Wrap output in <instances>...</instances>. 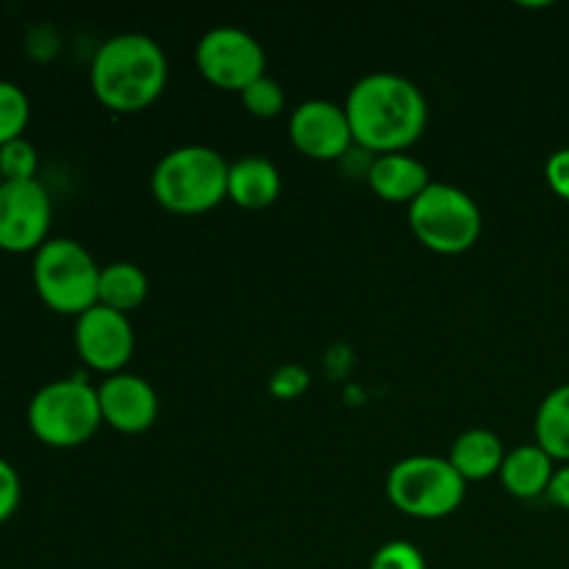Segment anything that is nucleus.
<instances>
[{
  "instance_id": "obj_1",
  "label": "nucleus",
  "mask_w": 569,
  "mask_h": 569,
  "mask_svg": "<svg viewBox=\"0 0 569 569\" xmlns=\"http://www.w3.org/2000/svg\"><path fill=\"white\" fill-rule=\"evenodd\" d=\"M353 142L372 153H400L422 137L428 100L415 81L398 72H370L359 78L345 100Z\"/></svg>"
},
{
  "instance_id": "obj_2",
  "label": "nucleus",
  "mask_w": 569,
  "mask_h": 569,
  "mask_svg": "<svg viewBox=\"0 0 569 569\" xmlns=\"http://www.w3.org/2000/svg\"><path fill=\"white\" fill-rule=\"evenodd\" d=\"M89 81L106 109L120 114L142 111L164 92L167 56L148 33H117L94 53Z\"/></svg>"
},
{
  "instance_id": "obj_3",
  "label": "nucleus",
  "mask_w": 569,
  "mask_h": 569,
  "mask_svg": "<svg viewBox=\"0 0 569 569\" xmlns=\"http://www.w3.org/2000/svg\"><path fill=\"white\" fill-rule=\"evenodd\" d=\"M226 156L209 144H181L156 161L150 172L153 198L176 214H203L228 198Z\"/></svg>"
},
{
  "instance_id": "obj_4",
  "label": "nucleus",
  "mask_w": 569,
  "mask_h": 569,
  "mask_svg": "<svg viewBox=\"0 0 569 569\" xmlns=\"http://www.w3.org/2000/svg\"><path fill=\"white\" fill-rule=\"evenodd\" d=\"M103 422L98 389L83 376L44 383L28 403V428L48 448H78Z\"/></svg>"
},
{
  "instance_id": "obj_5",
  "label": "nucleus",
  "mask_w": 569,
  "mask_h": 569,
  "mask_svg": "<svg viewBox=\"0 0 569 569\" xmlns=\"http://www.w3.org/2000/svg\"><path fill=\"white\" fill-rule=\"evenodd\" d=\"M33 289L56 315L81 317L98 303L100 267L81 242L53 237L33 253Z\"/></svg>"
},
{
  "instance_id": "obj_6",
  "label": "nucleus",
  "mask_w": 569,
  "mask_h": 569,
  "mask_svg": "<svg viewBox=\"0 0 569 569\" xmlns=\"http://www.w3.org/2000/svg\"><path fill=\"white\" fill-rule=\"evenodd\" d=\"M409 226L428 250L456 256L470 250L481 237V209L461 187L431 181L409 203Z\"/></svg>"
},
{
  "instance_id": "obj_7",
  "label": "nucleus",
  "mask_w": 569,
  "mask_h": 569,
  "mask_svg": "<svg viewBox=\"0 0 569 569\" xmlns=\"http://www.w3.org/2000/svg\"><path fill=\"white\" fill-rule=\"evenodd\" d=\"M465 492L467 481L442 456H409L392 465L387 476V495L395 509L417 520L453 515Z\"/></svg>"
},
{
  "instance_id": "obj_8",
  "label": "nucleus",
  "mask_w": 569,
  "mask_h": 569,
  "mask_svg": "<svg viewBox=\"0 0 569 569\" xmlns=\"http://www.w3.org/2000/svg\"><path fill=\"white\" fill-rule=\"evenodd\" d=\"M200 76L228 92H242L256 78L267 76V56L259 39L239 26L209 28L194 44Z\"/></svg>"
},
{
  "instance_id": "obj_9",
  "label": "nucleus",
  "mask_w": 569,
  "mask_h": 569,
  "mask_svg": "<svg viewBox=\"0 0 569 569\" xmlns=\"http://www.w3.org/2000/svg\"><path fill=\"white\" fill-rule=\"evenodd\" d=\"M53 206L42 183L0 181V250L37 253L48 242Z\"/></svg>"
},
{
  "instance_id": "obj_10",
  "label": "nucleus",
  "mask_w": 569,
  "mask_h": 569,
  "mask_svg": "<svg viewBox=\"0 0 569 569\" xmlns=\"http://www.w3.org/2000/svg\"><path fill=\"white\" fill-rule=\"evenodd\" d=\"M137 348L131 317L109 306L94 303L92 309L76 317V350L81 361L92 370L114 376L131 361Z\"/></svg>"
},
{
  "instance_id": "obj_11",
  "label": "nucleus",
  "mask_w": 569,
  "mask_h": 569,
  "mask_svg": "<svg viewBox=\"0 0 569 569\" xmlns=\"http://www.w3.org/2000/svg\"><path fill=\"white\" fill-rule=\"evenodd\" d=\"M289 139L309 159H339L353 144L348 111H345V106L326 98L303 100L289 114Z\"/></svg>"
},
{
  "instance_id": "obj_12",
  "label": "nucleus",
  "mask_w": 569,
  "mask_h": 569,
  "mask_svg": "<svg viewBox=\"0 0 569 569\" xmlns=\"http://www.w3.org/2000/svg\"><path fill=\"white\" fill-rule=\"evenodd\" d=\"M100 415L120 433H142L159 417V395L148 378L137 372H114L98 387Z\"/></svg>"
},
{
  "instance_id": "obj_13",
  "label": "nucleus",
  "mask_w": 569,
  "mask_h": 569,
  "mask_svg": "<svg viewBox=\"0 0 569 569\" xmlns=\"http://www.w3.org/2000/svg\"><path fill=\"white\" fill-rule=\"evenodd\" d=\"M372 192L389 203H411L417 194H422L431 183L428 167L420 159L409 156L406 150L400 153L378 156L367 172Z\"/></svg>"
},
{
  "instance_id": "obj_14",
  "label": "nucleus",
  "mask_w": 569,
  "mask_h": 569,
  "mask_svg": "<svg viewBox=\"0 0 569 569\" xmlns=\"http://www.w3.org/2000/svg\"><path fill=\"white\" fill-rule=\"evenodd\" d=\"M281 194V172L264 156H242L228 167V198L242 209H267Z\"/></svg>"
},
{
  "instance_id": "obj_15",
  "label": "nucleus",
  "mask_w": 569,
  "mask_h": 569,
  "mask_svg": "<svg viewBox=\"0 0 569 569\" xmlns=\"http://www.w3.org/2000/svg\"><path fill=\"white\" fill-rule=\"evenodd\" d=\"M553 472V459L537 442L517 445V448H511L506 453L503 467H500V481L509 489V495L528 500L539 498V495H548Z\"/></svg>"
},
{
  "instance_id": "obj_16",
  "label": "nucleus",
  "mask_w": 569,
  "mask_h": 569,
  "mask_svg": "<svg viewBox=\"0 0 569 569\" xmlns=\"http://www.w3.org/2000/svg\"><path fill=\"white\" fill-rule=\"evenodd\" d=\"M506 453L509 450L503 448L498 433L487 431V428H470L456 437L448 459L465 481H483L489 476H500Z\"/></svg>"
},
{
  "instance_id": "obj_17",
  "label": "nucleus",
  "mask_w": 569,
  "mask_h": 569,
  "mask_svg": "<svg viewBox=\"0 0 569 569\" xmlns=\"http://www.w3.org/2000/svg\"><path fill=\"white\" fill-rule=\"evenodd\" d=\"M148 287L150 283L142 267L133 264V261H111V264L100 267L98 303L128 315L144 303Z\"/></svg>"
},
{
  "instance_id": "obj_18",
  "label": "nucleus",
  "mask_w": 569,
  "mask_h": 569,
  "mask_svg": "<svg viewBox=\"0 0 569 569\" xmlns=\"http://www.w3.org/2000/svg\"><path fill=\"white\" fill-rule=\"evenodd\" d=\"M537 445L553 461H569V383L545 395L533 420Z\"/></svg>"
},
{
  "instance_id": "obj_19",
  "label": "nucleus",
  "mask_w": 569,
  "mask_h": 569,
  "mask_svg": "<svg viewBox=\"0 0 569 569\" xmlns=\"http://www.w3.org/2000/svg\"><path fill=\"white\" fill-rule=\"evenodd\" d=\"M31 120V100L14 81H0V148L26 133Z\"/></svg>"
},
{
  "instance_id": "obj_20",
  "label": "nucleus",
  "mask_w": 569,
  "mask_h": 569,
  "mask_svg": "<svg viewBox=\"0 0 569 569\" xmlns=\"http://www.w3.org/2000/svg\"><path fill=\"white\" fill-rule=\"evenodd\" d=\"M239 94H242L244 109H248L253 117H264V120L281 114L283 103H287L283 87L272 76L256 78V81L248 83Z\"/></svg>"
},
{
  "instance_id": "obj_21",
  "label": "nucleus",
  "mask_w": 569,
  "mask_h": 569,
  "mask_svg": "<svg viewBox=\"0 0 569 569\" xmlns=\"http://www.w3.org/2000/svg\"><path fill=\"white\" fill-rule=\"evenodd\" d=\"M39 170L37 148L26 137L0 148V181H33Z\"/></svg>"
},
{
  "instance_id": "obj_22",
  "label": "nucleus",
  "mask_w": 569,
  "mask_h": 569,
  "mask_svg": "<svg viewBox=\"0 0 569 569\" xmlns=\"http://www.w3.org/2000/svg\"><path fill=\"white\" fill-rule=\"evenodd\" d=\"M370 569H428L426 556L417 545L395 539V542L381 545L370 559Z\"/></svg>"
},
{
  "instance_id": "obj_23",
  "label": "nucleus",
  "mask_w": 569,
  "mask_h": 569,
  "mask_svg": "<svg viewBox=\"0 0 569 569\" xmlns=\"http://www.w3.org/2000/svg\"><path fill=\"white\" fill-rule=\"evenodd\" d=\"M267 387H270V392L281 400L300 398V395L309 389V372L300 365H281L270 376V383H267Z\"/></svg>"
},
{
  "instance_id": "obj_24",
  "label": "nucleus",
  "mask_w": 569,
  "mask_h": 569,
  "mask_svg": "<svg viewBox=\"0 0 569 569\" xmlns=\"http://www.w3.org/2000/svg\"><path fill=\"white\" fill-rule=\"evenodd\" d=\"M20 500H22L20 476H17V470L9 465V461L0 459V526L14 517V511L20 509Z\"/></svg>"
},
{
  "instance_id": "obj_25",
  "label": "nucleus",
  "mask_w": 569,
  "mask_h": 569,
  "mask_svg": "<svg viewBox=\"0 0 569 569\" xmlns=\"http://www.w3.org/2000/svg\"><path fill=\"white\" fill-rule=\"evenodd\" d=\"M545 178L559 198L569 200V148L550 153V159L545 161Z\"/></svg>"
},
{
  "instance_id": "obj_26",
  "label": "nucleus",
  "mask_w": 569,
  "mask_h": 569,
  "mask_svg": "<svg viewBox=\"0 0 569 569\" xmlns=\"http://www.w3.org/2000/svg\"><path fill=\"white\" fill-rule=\"evenodd\" d=\"M548 500L556 503L559 509L569 511V461L565 467H556L553 478H550V487H548Z\"/></svg>"
}]
</instances>
